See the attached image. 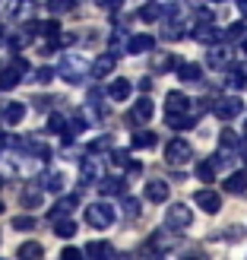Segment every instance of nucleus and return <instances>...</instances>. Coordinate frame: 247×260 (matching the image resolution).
Masks as SVG:
<instances>
[{"label": "nucleus", "mask_w": 247, "mask_h": 260, "mask_svg": "<svg viewBox=\"0 0 247 260\" xmlns=\"http://www.w3.org/2000/svg\"><path fill=\"white\" fill-rule=\"evenodd\" d=\"M225 190L228 193H244L247 190V172H231L225 178Z\"/></svg>", "instance_id": "obj_24"}, {"label": "nucleus", "mask_w": 247, "mask_h": 260, "mask_svg": "<svg viewBox=\"0 0 247 260\" xmlns=\"http://www.w3.org/2000/svg\"><path fill=\"white\" fill-rule=\"evenodd\" d=\"M48 134H60V137H67V118L54 111V114L48 118Z\"/></svg>", "instance_id": "obj_32"}, {"label": "nucleus", "mask_w": 247, "mask_h": 260, "mask_svg": "<svg viewBox=\"0 0 247 260\" xmlns=\"http://www.w3.org/2000/svg\"><path fill=\"white\" fill-rule=\"evenodd\" d=\"M165 121H168V127H171V130H190L193 124L200 121V114H193V111L187 108V111H174V114H165Z\"/></svg>", "instance_id": "obj_12"}, {"label": "nucleus", "mask_w": 247, "mask_h": 260, "mask_svg": "<svg viewBox=\"0 0 247 260\" xmlns=\"http://www.w3.org/2000/svg\"><path fill=\"white\" fill-rule=\"evenodd\" d=\"M22 118H25V105H22V102H10V105L4 108V121H7L10 127L22 124Z\"/></svg>", "instance_id": "obj_23"}, {"label": "nucleus", "mask_w": 247, "mask_h": 260, "mask_svg": "<svg viewBox=\"0 0 247 260\" xmlns=\"http://www.w3.org/2000/svg\"><path fill=\"white\" fill-rule=\"evenodd\" d=\"M216 118H222V121H231V118H238V114L244 111V99L241 95H225V99H216Z\"/></svg>", "instance_id": "obj_6"}, {"label": "nucleus", "mask_w": 247, "mask_h": 260, "mask_svg": "<svg viewBox=\"0 0 247 260\" xmlns=\"http://www.w3.org/2000/svg\"><path fill=\"white\" fill-rule=\"evenodd\" d=\"M130 92H133V83H130V80H121V76H118L114 83H108V99L111 102H127Z\"/></svg>", "instance_id": "obj_18"}, {"label": "nucleus", "mask_w": 247, "mask_h": 260, "mask_svg": "<svg viewBox=\"0 0 247 260\" xmlns=\"http://www.w3.org/2000/svg\"><path fill=\"white\" fill-rule=\"evenodd\" d=\"M42 200H45L42 184H25V190H22V206H25V210H38Z\"/></svg>", "instance_id": "obj_19"}, {"label": "nucleus", "mask_w": 247, "mask_h": 260, "mask_svg": "<svg viewBox=\"0 0 247 260\" xmlns=\"http://www.w3.org/2000/svg\"><path fill=\"white\" fill-rule=\"evenodd\" d=\"M213 4H222V0H213Z\"/></svg>", "instance_id": "obj_50"}, {"label": "nucleus", "mask_w": 247, "mask_h": 260, "mask_svg": "<svg viewBox=\"0 0 247 260\" xmlns=\"http://www.w3.org/2000/svg\"><path fill=\"white\" fill-rule=\"evenodd\" d=\"M206 67H213V70H228V67H235V60H231V51L222 48V45H209V51H206Z\"/></svg>", "instance_id": "obj_8"}, {"label": "nucleus", "mask_w": 247, "mask_h": 260, "mask_svg": "<svg viewBox=\"0 0 247 260\" xmlns=\"http://www.w3.org/2000/svg\"><path fill=\"white\" fill-rule=\"evenodd\" d=\"M174 73H178L181 83H200L203 80V67H200V63H190V60H178Z\"/></svg>", "instance_id": "obj_13"}, {"label": "nucleus", "mask_w": 247, "mask_h": 260, "mask_svg": "<svg viewBox=\"0 0 247 260\" xmlns=\"http://www.w3.org/2000/svg\"><path fill=\"white\" fill-rule=\"evenodd\" d=\"M244 137H247V124H244Z\"/></svg>", "instance_id": "obj_48"}, {"label": "nucleus", "mask_w": 247, "mask_h": 260, "mask_svg": "<svg viewBox=\"0 0 247 260\" xmlns=\"http://www.w3.org/2000/svg\"><path fill=\"white\" fill-rule=\"evenodd\" d=\"M98 178H101V168H98V159H92V152H89L86 159L80 162V181H83V184H95Z\"/></svg>", "instance_id": "obj_14"}, {"label": "nucleus", "mask_w": 247, "mask_h": 260, "mask_svg": "<svg viewBox=\"0 0 247 260\" xmlns=\"http://www.w3.org/2000/svg\"><path fill=\"white\" fill-rule=\"evenodd\" d=\"M63 184H67V181H63V175H60V172H51V175H45V178H42V190H51V193H60V190H63Z\"/></svg>", "instance_id": "obj_27"}, {"label": "nucleus", "mask_w": 247, "mask_h": 260, "mask_svg": "<svg viewBox=\"0 0 247 260\" xmlns=\"http://www.w3.org/2000/svg\"><path fill=\"white\" fill-rule=\"evenodd\" d=\"M139 89H143V92H149V89H152V80H149V76H143V80H139Z\"/></svg>", "instance_id": "obj_45"}, {"label": "nucleus", "mask_w": 247, "mask_h": 260, "mask_svg": "<svg viewBox=\"0 0 247 260\" xmlns=\"http://www.w3.org/2000/svg\"><path fill=\"white\" fill-rule=\"evenodd\" d=\"M60 254H63V257H80V254H83V251H76V248H63V251H60Z\"/></svg>", "instance_id": "obj_46"}, {"label": "nucleus", "mask_w": 247, "mask_h": 260, "mask_svg": "<svg viewBox=\"0 0 247 260\" xmlns=\"http://www.w3.org/2000/svg\"><path fill=\"white\" fill-rule=\"evenodd\" d=\"M174 67H178V54H162V57H155V70L171 73Z\"/></svg>", "instance_id": "obj_35"}, {"label": "nucleus", "mask_w": 247, "mask_h": 260, "mask_svg": "<svg viewBox=\"0 0 247 260\" xmlns=\"http://www.w3.org/2000/svg\"><path fill=\"white\" fill-rule=\"evenodd\" d=\"M139 19H143V22H159V19H162V4L143 7V10H139Z\"/></svg>", "instance_id": "obj_33"}, {"label": "nucleus", "mask_w": 247, "mask_h": 260, "mask_svg": "<svg viewBox=\"0 0 247 260\" xmlns=\"http://www.w3.org/2000/svg\"><path fill=\"white\" fill-rule=\"evenodd\" d=\"M216 172H219V168L213 165V159H206V162H200V165H197V178H200V181H213V178H216Z\"/></svg>", "instance_id": "obj_36"}, {"label": "nucleus", "mask_w": 247, "mask_h": 260, "mask_svg": "<svg viewBox=\"0 0 247 260\" xmlns=\"http://www.w3.org/2000/svg\"><path fill=\"white\" fill-rule=\"evenodd\" d=\"M54 232H57V238H73V235H76V222H73L70 216L54 219Z\"/></svg>", "instance_id": "obj_28"}, {"label": "nucleus", "mask_w": 247, "mask_h": 260, "mask_svg": "<svg viewBox=\"0 0 247 260\" xmlns=\"http://www.w3.org/2000/svg\"><path fill=\"white\" fill-rule=\"evenodd\" d=\"M190 35H193V38H197V42H200V45H216V42H219V38H222V32H219V29H216V22H200V25H197V29H193V32H190Z\"/></svg>", "instance_id": "obj_15"}, {"label": "nucleus", "mask_w": 247, "mask_h": 260, "mask_svg": "<svg viewBox=\"0 0 247 260\" xmlns=\"http://www.w3.org/2000/svg\"><path fill=\"white\" fill-rule=\"evenodd\" d=\"M29 7H32V0H13L10 13H13V16H22V13H29Z\"/></svg>", "instance_id": "obj_41"}, {"label": "nucleus", "mask_w": 247, "mask_h": 260, "mask_svg": "<svg viewBox=\"0 0 247 260\" xmlns=\"http://www.w3.org/2000/svg\"><path fill=\"white\" fill-rule=\"evenodd\" d=\"M76 203H80V197H76V193H67V197H60V200L54 203V210L48 213V219L54 222V219H63V216H70Z\"/></svg>", "instance_id": "obj_17"}, {"label": "nucleus", "mask_w": 247, "mask_h": 260, "mask_svg": "<svg viewBox=\"0 0 247 260\" xmlns=\"http://www.w3.org/2000/svg\"><path fill=\"white\" fill-rule=\"evenodd\" d=\"M101 149H111V137H98L89 143V152H101Z\"/></svg>", "instance_id": "obj_42"}, {"label": "nucleus", "mask_w": 247, "mask_h": 260, "mask_svg": "<svg viewBox=\"0 0 247 260\" xmlns=\"http://www.w3.org/2000/svg\"><path fill=\"white\" fill-rule=\"evenodd\" d=\"M13 229H16V232H32L35 229V219L32 216H16V219H13Z\"/></svg>", "instance_id": "obj_40"}, {"label": "nucleus", "mask_w": 247, "mask_h": 260, "mask_svg": "<svg viewBox=\"0 0 247 260\" xmlns=\"http://www.w3.org/2000/svg\"><path fill=\"white\" fill-rule=\"evenodd\" d=\"M124 216L127 219H136L139 216V200L136 197H127V193H124Z\"/></svg>", "instance_id": "obj_38"}, {"label": "nucleus", "mask_w": 247, "mask_h": 260, "mask_svg": "<svg viewBox=\"0 0 247 260\" xmlns=\"http://www.w3.org/2000/svg\"><path fill=\"white\" fill-rule=\"evenodd\" d=\"M83 254H89V257H111V254H114V248H111L108 241H89Z\"/></svg>", "instance_id": "obj_29"}, {"label": "nucleus", "mask_w": 247, "mask_h": 260, "mask_svg": "<svg viewBox=\"0 0 247 260\" xmlns=\"http://www.w3.org/2000/svg\"><path fill=\"white\" fill-rule=\"evenodd\" d=\"M228 89H235V92H244L247 89V73L244 70H235V67H228V80H225Z\"/></svg>", "instance_id": "obj_26"}, {"label": "nucleus", "mask_w": 247, "mask_h": 260, "mask_svg": "<svg viewBox=\"0 0 247 260\" xmlns=\"http://www.w3.org/2000/svg\"><path fill=\"white\" fill-rule=\"evenodd\" d=\"M130 146L133 149H152L155 146V134L152 130H136V134L130 137Z\"/></svg>", "instance_id": "obj_25"}, {"label": "nucleus", "mask_w": 247, "mask_h": 260, "mask_svg": "<svg viewBox=\"0 0 247 260\" xmlns=\"http://www.w3.org/2000/svg\"><path fill=\"white\" fill-rule=\"evenodd\" d=\"M111 165H114V168H127V172H139V168H143L139 162L130 159L127 149H114V152H111Z\"/></svg>", "instance_id": "obj_22"}, {"label": "nucleus", "mask_w": 247, "mask_h": 260, "mask_svg": "<svg viewBox=\"0 0 247 260\" xmlns=\"http://www.w3.org/2000/svg\"><path fill=\"white\" fill-rule=\"evenodd\" d=\"M168 42H178V38H184V25H181L178 19H168V25H165V32H162Z\"/></svg>", "instance_id": "obj_34"}, {"label": "nucleus", "mask_w": 247, "mask_h": 260, "mask_svg": "<svg viewBox=\"0 0 247 260\" xmlns=\"http://www.w3.org/2000/svg\"><path fill=\"white\" fill-rule=\"evenodd\" d=\"M187 108H193V105H190V99H187L184 92H168V95H165V114L187 111Z\"/></svg>", "instance_id": "obj_21"}, {"label": "nucleus", "mask_w": 247, "mask_h": 260, "mask_svg": "<svg viewBox=\"0 0 247 260\" xmlns=\"http://www.w3.org/2000/svg\"><path fill=\"white\" fill-rule=\"evenodd\" d=\"M241 54L247 57V38H244V42H241Z\"/></svg>", "instance_id": "obj_47"}, {"label": "nucleus", "mask_w": 247, "mask_h": 260, "mask_svg": "<svg viewBox=\"0 0 247 260\" xmlns=\"http://www.w3.org/2000/svg\"><path fill=\"white\" fill-rule=\"evenodd\" d=\"M152 114H155V105H152V99H136L133 102V108L127 111V121L139 127V124H149L152 121Z\"/></svg>", "instance_id": "obj_7"}, {"label": "nucleus", "mask_w": 247, "mask_h": 260, "mask_svg": "<svg viewBox=\"0 0 247 260\" xmlns=\"http://www.w3.org/2000/svg\"><path fill=\"white\" fill-rule=\"evenodd\" d=\"M95 4H98L101 10H118V7L124 4V0H95Z\"/></svg>", "instance_id": "obj_44"}, {"label": "nucleus", "mask_w": 247, "mask_h": 260, "mask_svg": "<svg viewBox=\"0 0 247 260\" xmlns=\"http://www.w3.org/2000/svg\"><path fill=\"white\" fill-rule=\"evenodd\" d=\"M238 140H241V137L235 134V130H222V140H219V143H222V149L231 152V149H238Z\"/></svg>", "instance_id": "obj_39"}, {"label": "nucleus", "mask_w": 247, "mask_h": 260, "mask_svg": "<svg viewBox=\"0 0 247 260\" xmlns=\"http://www.w3.org/2000/svg\"><path fill=\"white\" fill-rule=\"evenodd\" d=\"M193 222V213H190V206L187 203H171V206H168V210H165V229L168 232H181V229H187Z\"/></svg>", "instance_id": "obj_4"}, {"label": "nucleus", "mask_w": 247, "mask_h": 260, "mask_svg": "<svg viewBox=\"0 0 247 260\" xmlns=\"http://www.w3.org/2000/svg\"><path fill=\"white\" fill-rule=\"evenodd\" d=\"M95 187L101 190V197H124V193H127V181L118 178V175H111V178H98Z\"/></svg>", "instance_id": "obj_10"}, {"label": "nucleus", "mask_w": 247, "mask_h": 260, "mask_svg": "<svg viewBox=\"0 0 247 260\" xmlns=\"http://www.w3.org/2000/svg\"><path fill=\"white\" fill-rule=\"evenodd\" d=\"M114 63H118V54H101V57H95L92 63H89V76H92V80H105V76L114 70Z\"/></svg>", "instance_id": "obj_11"}, {"label": "nucleus", "mask_w": 247, "mask_h": 260, "mask_svg": "<svg viewBox=\"0 0 247 260\" xmlns=\"http://www.w3.org/2000/svg\"><path fill=\"white\" fill-rule=\"evenodd\" d=\"M190 159H193V146H190L187 140H181V137L168 140V146H165V162L184 165V162H190Z\"/></svg>", "instance_id": "obj_5"}, {"label": "nucleus", "mask_w": 247, "mask_h": 260, "mask_svg": "<svg viewBox=\"0 0 247 260\" xmlns=\"http://www.w3.org/2000/svg\"><path fill=\"white\" fill-rule=\"evenodd\" d=\"M76 7V0H48V10L54 13V16H60V13H67Z\"/></svg>", "instance_id": "obj_37"}, {"label": "nucleus", "mask_w": 247, "mask_h": 260, "mask_svg": "<svg viewBox=\"0 0 247 260\" xmlns=\"http://www.w3.org/2000/svg\"><path fill=\"white\" fill-rule=\"evenodd\" d=\"M193 203H197L203 213H219L222 210V197H219L213 187H200L197 193H193Z\"/></svg>", "instance_id": "obj_9"}, {"label": "nucleus", "mask_w": 247, "mask_h": 260, "mask_svg": "<svg viewBox=\"0 0 247 260\" xmlns=\"http://www.w3.org/2000/svg\"><path fill=\"white\" fill-rule=\"evenodd\" d=\"M168 193H171V187H168L165 181H159V178L146 184V200H152V203H165V200H168Z\"/></svg>", "instance_id": "obj_20"}, {"label": "nucleus", "mask_w": 247, "mask_h": 260, "mask_svg": "<svg viewBox=\"0 0 247 260\" xmlns=\"http://www.w3.org/2000/svg\"><path fill=\"white\" fill-rule=\"evenodd\" d=\"M0 213H4V203H0Z\"/></svg>", "instance_id": "obj_49"}, {"label": "nucleus", "mask_w": 247, "mask_h": 260, "mask_svg": "<svg viewBox=\"0 0 247 260\" xmlns=\"http://www.w3.org/2000/svg\"><path fill=\"white\" fill-rule=\"evenodd\" d=\"M25 73H29V60H25V57H13L10 67L0 70V89H4V92L16 89V86L22 83V76H25Z\"/></svg>", "instance_id": "obj_3"}, {"label": "nucleus", "mask_w": 247, "mask_h": 260, "mask_svg": "<svg viewBox=\"0 0 247 260\" xmlns=\"http://www.w3.org/2000/svg\"><path fill=\"white\" fill-rule=\"evenodd\" d=\"M124 48H127V54H143V51H152V48H155V38L139 32V35H130Z\"/></svg>", "instance_id": "obj_16"}, {"label": "nucleus", "mask_w": 247, "mask_h": 260, "mask_svg": "<svg viewBox=\"0 0 247 260\" xmlns=\"http://www.w3.org/2000/svg\"><path fill=\"white\" fill-rule=\"evenodd\" d=\"M54 73H60L67 83H83L86 76H89V60L86 57H76V54H67Z\"/></svg>", "instance_id": "obj_2"}, {"label": "nucleus", "mask_w": 247, "mask_h": 260, "mask_svg": "<svg viewBox=\"0 0 247 260\" xmlns=\"http://www.w3.org/2000/svg\"><path fill=\"white\" fill-rule=\"evenodd\" d=\"M222 35L228 38V42H244V38H247V22H231Z\"/></svg>", "instance_id": "obj_31"}, {"label": "nucleus", "mask_w": 247, "mask_h": 260, "mask_svg": "<svg viewBox=\"0 0 247 260\" xmlns=\"http://www.w3.org/2000/svg\"><path fill=\"white\" fill-rule=\"evenodd\" d=\"M16 254H19L22 260H35V257H42V254H45V248H42L38 241H22Z\"/></svg>", "instance_id": "obj_30"}, {"label": "nucleus", "mask_w": 247, "mask_h": 260, "mask_svg": "<svg viewBox=\"0 0 247 260\" xmlns=\"http://www.w3.org/2000/svg\"><path fill=\"white\" fill-rule=\"evenodd\" d=\"M48 80H54V70H51V67L35 70V83H48Z\"/></svg>", "instance_id": "obj_43"}, {"label": "nucleus", "mask_w": 247, "mask_h": 260, "mask_svg": "<svg viewBox=\"0 0 247 260\" xmlns=\"http://www.w3.org/2000/svg\"><path fill=\"white\" fill-rule=\"evenodd\" d=\"M114 219H118V210H114L111 203H105V200L86 206V222L92 225V229H108Z\"/></svg>", "instance_id": "obj_1"}]
</instances>
